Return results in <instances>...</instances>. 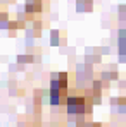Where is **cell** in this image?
<instances>
[{
  "label": "cell",
  "instance_id": "cell-1",
  "mask_svg": "<svg viewBox=\"0 0 126 127\" xmlns=\"http://www.w3.org/2000/svg\"><path fill=\"white\" fill-rule=\"evenodd\" d=\"M50 105L59 106V105H66L67 95H69V77L66 72H59V74H52L50 79Z\"/></svg>",
  "mask_w": 126,
  "mask_h": 127
},
{
  "label": "cell",
  "instance_id": "cell-2",
  "mask_svg": "<svg viewBox=\"0 0 126 127\" xmlns=\"http://www.w3.org/2000/svg\"><path fill=\"white\" fill-rule=\"evenodd\" d=\"M92 101L88 100L86 93H78V91H69L67 100H66V110L69 115L74 117H83L85 113L90 115Z\"/></svg>",
  "mask_w": 126,
  "mask_h": 127
},
{
  "label": "cell",
  "instance_id": "cell-3",
  "mask_svg": "<svg viewBox=\"0 0 126 127\" xmlns=\"http://www.w3.org/2000/svg\"><path fill=\"white\" fill-rule=\"evenodd\" d=\"M47 9V0H26L24 3V14L28 21H35L38 14H42Z\"/></svg>",
  "mask_w": 126,
  "mask_h": 127
},
{
  "label": "cell",
  "instance_id": "cell-4",
  "mask_svg": "<svg viewBox=\"0 0 126 127\" xmlns=\"http://www.w3.org/2000/svg\"><path fill=\"white\" fill-rule=\"evenodd\" d=\"M119 60L126 62V31L119 33Z\"/></svg>",
  "mask_w": 126,
  "mask_h": 127
},
{
  "label": "cell",
  "instance_id": "cell-5",
  "mask_svg": "<svg viewBox=\"0 0 126 127\" xmlns=\"http://www.w3.org/2000/svg\"><path fill=\"white\" fill-rule=\"evenodd\" d=\"M92 3L93 0H78V10H92Z\"/></svg>",
  "mask_w": 126,
  "mask_h": 127
},
{
  "label": "cell",
  "instance_id": "cell-6",
  "mask_svg": "<svg viewBox=\"0 0 126 127\" xmlns=\"http://www.w3.org/2000/svg\"><path fill=\"white\" fill-rule=\"evenodd\" d=\"M61 36H62V33H61V31H52V33H50V45H54V46H55V45H61Z\"/></svg>",
  "mask_w": 126,
  "mask_h": 127
},
{
  "label": "cell",
  "instance_id": "cell-7",
  "mask_svg": "<svg viewBox=\"0 0 126 127\" xmlns=\"http://www.w3.org/2000/svg\"><path fill=\"white\" fill-rule=\"evenodd\" d=\"M78 127H102L100 126V124H93V122H86V124H81V122H80V124H78Z\"/></svg>",
  "mask_w": 126,
  "mask_h": 127
},
{
  "label": "cell",
  "instance_id": "cell-8",
  "mask_svg": "<svg viewBox=\"0 0 126 127\" xmlns=\"http://www.w3.org/2000/svg\"><path fill=\"white\" fill-rule=\"evenodd\" d=\"M0 12H2V3H0Z\"/></svg>",
  "mask_w": 126,
  "mask_h": 127
}]
</instances>
